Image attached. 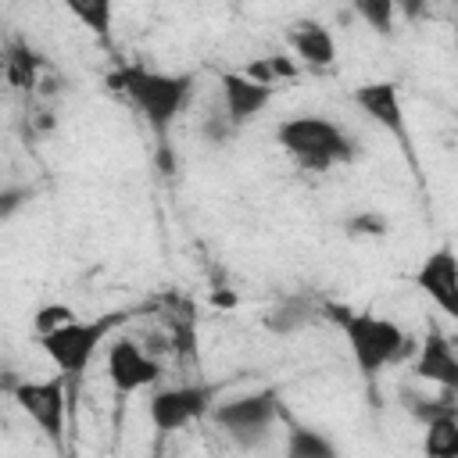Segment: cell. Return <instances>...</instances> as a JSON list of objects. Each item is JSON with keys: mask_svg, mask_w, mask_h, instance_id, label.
<instances>
[{"mask_svg": "<svg viewBox=\"0 0 458 458\" xmlns=\"http://www.w3.org/2000/svg\"><path fill=\"white\" fill-rule=\"evenodd\" d=\"M318 318H329L344 333L361 379H376L386 369H394L415 354V336L408 329H401L394 318L358 311L340 301H318Z\"/></svg>", "mask_w": 458, "mask_h": 458, "instance_id": "cell-1", "label": "cell"}, {"mask_svg": "<svg viewBox=\"0 0 458 458\" xmlns=\"http://www.w3.org/2000/svg\"><path fill=\"white\" fill-rule=\"evenodd\" d=\"M107 89L122 93L150 125V132L157 136L161 147H168V132L175 125V118L186 111L197 75L193 72H161V68H147V64H118L114 72L104 75Z\"/></svg>", "mask_w": 458, "mask_h": 458, "instance_id": "cell-2", "label": "cell"}, {"mask_svg": "<svg viewBox=\"0 0 458 458\" xmlns=\"http://www.w3.org/2000/svg\"><path fill=\"white\" fill-rule=\"evenodd\" d=\"M276 143L304 168V172H329L336 165H351L358 157L354 136L322 114H293L276 125Z\"/></svg>", "mask_w": 458, "mask_h": 458, "instance_id": "cell-3", "label": "cell"}, {"mask_svg": "<svg viewBox=\"0 0 458 458\" xmlns=\"http://www.w3.org/2000/svg\"><path fill=\"white\" fill-rule=\"evenodd\" d=\"M129 315L125 311H107L100 318H75L39 340V351L47 354V361L57 369V376H82L89 369V361L100 354V347L107 344V336L125 326Z\"/></svg>", "mask_w": 458, "mask_h": 458, "instance_id": "cell-4", "label": "cell"}, {"mask_svg": "<svg viewBox=\"0 0 458 458\" xmlns=\"http://www.w3.org/2000/svg\"><path fill=\"white\" fill-rule=\"evenodd\" d=\"M236 447H258L265 444V437L272 433V426L283 419V404H279V390L265 386V390H250L240 397H225L211 408L208 415Z\"/></svg>", "mask_w": 458, "mask_h": 458, "instance_id": "cell-5", "label": "cell"}, {"mask_svg": "<svg viewBox=\"0 0 458 458\" xmlns=\"http://www.w3.org/2000/svg\"><path fill=\"white\" fill-rule=\"evenodd\" d=\"M218 390H222V383H182V386H165V390L150 394V401H147V415H150L154 429H161V433L186 429L190 422L211 415V408L218 404Z\"/></svg>", "mask_w": 458, "mask_h": 458, "instance_id": "cell-6", "label": "cell"}, {"mask_svg": "<svg viewBox=\"0 0 458 458\" xmlns=\"http://www.w3.org/2000/svg\"><path fill=\"white\" fill-rule=\"evenodd\" d=\"M14 404L36 422V429L61 447L64 444V419H68V401H64V376H47V379H14L11 386Z\"/></svg>", "mask_w": 458, "mask_h": 458, "instance_id": "cell-7", "label": "cell"}, {"mask_svg": "<svg viewBox=\"0 0 458 458\" xmlns=\"http://www.w3.org/2000/svg\"><path fill=\"white\" fill-rule=\"evenodd\" d=\"M104 365H107V379H111L114 394H122V397H129L136 390H147L161 379V361L154 354H147L129 336H118V340L107 344Z\"/></svg>", "mask_w": 458, "mask_h": 458, "instance_id": "cell-8", "label": "cell"}, {"mask_svg": "<svg viewBox=\"0 0 458 458\" xmlns=\"http://www.w3.org/2000/svg\"><path fill=\"white\" fill-rule=\"evenodd\" d=\"M351 100H354V107H358L361 114H369L383 132H390V136L401 140L404 147L411 143L408 118H404V97H401V86H397L394 79L361 82V86H354Z\"/></svg>", "mask_w": 458, "mask_h": 458, "instance_id": "cell-9", "label": "cell"}, {"mask_svg": "<svg viewBox=\"0 0 458 458\" xmlns=\"http://www.w3.org/2000/svg\"><path fill=\"white\" fill-rule=\"evenodd\" d=\"M411 279L447 318H458V265H454V247L451 243L426 254Z\"/></svg>", "mask_w": 458, "mask_h": 458, "instance_id": "cell-10", "label": "cell"}, {"mask_svg": "<svg viewBox=\"0 0 458 458\" xmlns=\"http://www.w3.org/2000/svg\"><path fill=\"white\" fill-rule=\"evenodd\" d=\"M218 93H222V114L229 118L233 129L254 122L276 97V89L247 79L243 72H218Z\"/></svg>", "mask_w": 458, "mask_h": 458, "instance_id": "cell-11", "label": "cell"}, {"mask_svg": "<svg viewBox=\"0 0 458 458\" xmlns=\"http://www.w3.org/2000/svg\"><path fill=\"white\" fill-rule=\"evenodd\" d=\"M419 379H429L437 386H444L447 394L458 390V354L447 333L429 329L419 344H415V361H411Z\"/></svg>", "mask_w": 458, "mask_h": 458, "instance_id": "cell-12", "label": "cell"}, {"mask_svg": "<svg viewBox=\"0 0 458 458\" xmlns=\"http://www.w3.org/2000/svg\"><path fill=\"white\" fill-rule=\"evenodd\" d=\"M286 43L293 50V61L311 72H326L336 64V36L322 21H297L286 32Z\"/></svg>", "mask_w": 458, "mask_h": 458, "instance_id": "cell-13", "label": "cell"}, {"mask_svg": "<svg viewBox=\"0 0 458 458\" xmlns=\"http://www.w3.org/2000/svg\"><path fill=\"white\" fill-rule=\"evenodd\" d=\"M315 318H318V301L308 297V293H290V297H283L279 304L268 308L265 326L276 336H290V333H301L304 326H311Z\"/></svg>", "mask_w": 458, "mask_h": 458, "instance_id": "cell-14", "label": "cell"}, {"mask_svg": "<svg viewBox=\"0 0 458 458\" xmlns=\"http://www.w3.org/2000/svg\"><path fill=\"white\" fill-rule=\"evenodd\" d=\"M283 458H340L333 437H326L322 429L297 422L286 415V444H283Z\"/></svg>", "mask_w": 458, "mask_h": 458, "instance_id": "cell-15", "label": "cell"}, {"mask_svg": "<svg viewBox=\"0 0 458 458\" xmlns=\"http://www.w3.org/2000/svg\"><path fill=\"white\" fill-rule=\"evenodd\" d=\"M422 451L426 458H458V411L437 415L422 422Z\"/></svg>", "mask_w": 458, "mask_h": 458, "instance_id": "cell-16", "label": "cell"}, {"mask_svg": "<svg viewBox=\"0 0 458 458\" xmlns=\"http://www.w3.org/2000/svg\"><path fill=\"white\" fill-rule=\"evenodd\" d=\"M0 68H4V75H7L14 86L32 89V86H36V75H39V68H43V57H39L29 43H11V47L0 54Z\"/></svg>", "mask_w": 458, "mask_h": 458, "instance_id": "cell-17", "label": "cell"}, {"mask_svg": "<svg viewBox=\"0 0 458 458\" xmlns=\"http://www.w3.org/2000/svg\"><path fill=\"white\" fill-rule=\"evenodd\" d=\"M247 79H254V82H261V86H268V89H279V82H290V79H297L301 75V64L293 61V57H286V54H268V57H258V61H250L247 68H240Z\"/></svg>", "mask_w": 458, "mask_h": 458, "instance_id": "cell-18", "label": "cell"}, {"mask_svg": "<svg viewBox=\"0 0 458 458\" xmlns=\"http://www.w3.org/2000/svg\"><path fill=\"white\" fill-rule=\"evenodd\" d=\"M72 18L82 21L97 39H107L111 36V21H114V4L111 0H89V4H68Z\"/></svg>", "mask_w": 458, "mask_h": 458, "instance_id": "cell-19", "label": "cell"}, {"mask_svg": "<svg viewBox=\"0 0 458 458\" xmlns=\"http://www.w3.org/2000/svg\"><path fill=\"white\" fill-rule=\"evenodd\" d=\"M354 14H358L369 29H376L379 36H394L397 4H390V0H358V4H354Z\"/></svg>", "mask_w": 458, "mask_h": 458, "instance_id": "cell-20", "label": "cell"}, {"mask_svg": "<svg viewBox=\"0 0 458 458\" xmlns=\"http://www.w3.org/2000/svg\"><path fill=\"white\" fill-rule=\"evenodd\" d=\"M75 318H79V311H75L72 304L50 301V304H39V308H36V315H32V333H36V336H47V333H54V329H61V326H68V322H75Z\"/></svg>", "mask_w": 458, "mask_h": 458, "instance_id": "cell-21", "label": "cell"}, {"mask_svg": "<svg viewBox=\"0 0 458 458\" xmlns=\"http://www.w3.org/2000/svg\"><path fill=\"white\" fill-rule=\"evenodd\" d=\"M344 229H347V236H386V233H390V222H386L383 211L365 208V211L347 215V218H344Z\"/></svg>", "mask_w": 458, "mask_h": 458, "instance_id": "cell-22", "label": "cell"}, {"mask_svg": "<svg viewBox=\"0 0 458 458\" xmlns=\"http://www.w3.org/2000/svg\"><path fill=\"white\" fill-rule=\"evenodd\" d=\"M32 200V186H0V222H11Z\"/></svg>", "mask_w": 458, "mask_h": 458, "instance_id": "cell-23", "label": "cell"}]
</instances>
